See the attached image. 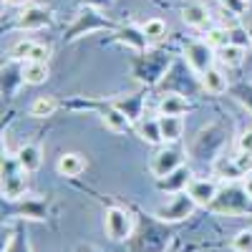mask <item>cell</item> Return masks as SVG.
<instances>
[{
    "label": "cell",
    "instance_id": "16",
    "mask_svg": "<svg viewBox=\"0 0 252 252\" xmlns=\"http://www.w3.org/2000/svg\"><path fill=\"white\" fill-rule=\"evenodd\" d=\"M141 35L146 43H161L166 38V23L161 18H149L141 23Z\"/></svg>",
    "mask_w": 252,
    "mask_h": 252
},
{
    "label": "cell",
    "instance_id": "25",
    "mask_svg": "<svg viewBox=\"0 0 252 252\" xmlns=\"http://www.w3.org/2000/svg\"><path fill=\"white\" fill-rule=\"evenodd\" d=\"M237 152H247L252 154V129H245L237 139Z\"/></svg>",
    "mask_w": 252,
    "mask_h": 252
},
{
    "label": "cell",
    "instance_id": "17",
    "mask_svg": "<svg viewBox=\"0 0 252 252\" xmlns=\"http://www.w3.org/2000/svg\"><path fill=\"white\" fill-rule=\"evenodd\" d=\"M245 56H247L245 46H237V43H227L224 48L217 51V61L222 63V66H227V68L240 66V63L245 61Z\"/></svg>",
    "mask_w": 252,
    "mask_h": 252
},
{
    "label": "cell",
    "instance_id": "30",
    "mask_svg": "<svg viewBox=\"0 0 252 252\" xmlns=\"http://www.w3.org/2000/svg\"><path fill=\"white\" fill-rule=\"evenodd\" d=\"M242 3H247V0H242Z\"/></svg>",
    "mask_w": 252,
    "mask_h": 252
},
{
    "label": "cell",
    "instance_id": "19",
    "mask_svg": "<svg viewBox=\"0 0 252 252\" xmlns=\"http://www.w3.org/2000/svg\"><path fill=\"white\" fill-rule=\"evenodd\" d=\"M56 111H58V101L53 96H38V98H33V103L28 106V114L33 119H48Z\"/></svg>",
    "mask_w": 252,
    "mask_h": 252
},
{
    "label": "cell",
    "instance_id": "11",
    "mask_svg": "<svg viewBox=\"0 0 252 252\" xmlns=\"http://www.w3.org/2000/svg\"><path fill=\"white\" fill-rule=\"evenodd\" d=\"M182 20L189 26V28H197V31H202V28H209V23H212V15H209V10L202 5V3H194L192 5H184L182 8Z\"/></svg>",
    "mask_w": 252,
    "mask_h": 252
},
{
    "label": "cell",
    "instance_id": "7",
    "mask_svg": "<svg viewBox=\"0 0 252 252\" xmlns=\"http://www.w3.org/2000/svg\"><path fill=\"white\" fill-rule=\"evenodd\" d=\"M15 164L18 169H23L26 174H33L43 166V149L38 144H23L15 152Z\"/></svg>",
    "mask_w": 252,
    "mask_h": 252
},
{
    "label": "cell",
    "instance_id": "29",
    "mask_svg": "<svg viewBox=\"0 0 252 252\" xmlns=\"http://www.w3.org/2000/svg\"><path fill=\"white\" fill-rule=\"evenodd\" d=\"M197 3H202V0H197Z\"/></svg>",
    "mask_w": 252,
    "mask_h": 252
},
{
    "label": "cell",
    "instance_id": "2",
    "mask_svg": "<svg viewBox=\"0 0 252 252\" xmlns=\"http://www.w3.org/2000/svg\"><path fill=\"white\" fill-rule=\"evenodd\" d=\"M197 209L194 199L187 192H177L174 197H169V202L154 209V217L161 222H182L187 217H192V212Z\"/></svg>",
    "mask_w": 252,
    "mask_h": 252
},
{
    "label": "cell",
    "instance_id": "8",
    "mask_svg": "<svg viewBox=\"0 0 252 252\" xmlns=\"http://www.w3.org/2000/svg\"><path fill=\"white\" fill-rule=\"evenodd\" d=\"M56 172L61 177H66V179H76V177H81L83 172H86V159H83V154H78V152H63L56 161Z\"/></svg>",
    "mask_w": 252,
    "mask_h": 252
},
{
    "label": "cell",
    "instance_id": "13",
    "mask_svg": "<svg viewBox=\"0 0 252 252\" xmlns=\"http://www.w3.org/2000/svg\"><path fill=\"white\" fill-rule=\"evenodd\" d=\"M199 86H202L207 94L220 96V94L227 91V76H224V71H220L217 66H212V68H207V71L199 76Z\"/></svg>",
    "mask_w": 252,
    "mask_h": 252
},
{
    "label": "cell",
    "instance_id": "20",
    "mask_svg": "<svg viewBox=\"0 0 252 252\" xmlns=\"http://www.w3.org/2000/svg\"><path fill=\"white\" fill-rule=\"evenodd\" d=\"M204 43L212 46L215 51H220V48H224L227 43H232V35H229V31L222 28V26H209V28H207V35H204Z\"/></svg>",
    "mask_w": 252,
    "mask_h": 252
},
{
    "label": "cell",
    "instance_id": "15",
    "mask_svg": "<svg viewBox=\"0 0 252 252\" xmlns=\"http://www.w3.org/2000/svg\"><path fill=\"white\" fill-rule=\"evenodd\" d=\"M164 144H174L184 136V119L182 116H159Z\"/></svg>",
    "mask_w": 252,
    "mask_h": 252
},
{
    "label": "cell",
    "instance_id": "10",
    "mask_svg": "<svg viewBox=\"0 0 252 252\" xmlns=\"http://www.w3.org/2000/svg\"><path fill=\"white\" fill-rule=\"evenodd\" d=\"M23 174H26L23 169H18V172H5V169H3V197H5V199L15 202V199H20V197H26L28 182H26Z\"/></svg>",
    "mask_w": 252,
    "mask_h": 252
},
{
    "label": "cell",
    "instance_id": "12",
    "mask_svg": "<svg viewBox=\"0 0 252 252\" xmlns=\"http://www.w3.org/2000/svg\"><path fill=\"white\" fill-rule=\"evenodd\" d=\"M187 111H189V101L182 94H164L157 106L159 116H184Z\"/></svg>",
    "mask_w": 252,
    "mask_h": 252
},
{
    "label": "cell",
    "instance_id": "27",
    "mask_svg": "<svg viewBox=\"0 0 252 252\" xmlns=\"http://www.w3.org/2000/svg\"><path fill=\"white\" fill-rule=\"evenodd\" d=\"M242 192H245L247 199H252V172L242 177Z\"/></svg>",
    "mask_w": 252,
    "mask_h": 252
},
{
    "label": "cell",
    "instance_id": "5",
    "mask_svg": "<svg viewBox=\"0 0 252 252\" xmlns=\"http://www.w3.org/2000/svg\"><path fill=\"white\" fill-rule=\"evenodd\" d=\"M182 166V154L177 149H172V146H164V149H159L149 164V169L157 179H164V177H169L172 172H177Z\"/></svg>",
    "mask_w": 252,
    "mask_h": 252
},
{
    "label": "cell",
    "instance_id": "14",
    "mask_svg": "<svg viewBox=\"0 0 252 252\" xmlns=\"http://www.w3.org/2000/svg\"><path fill=\"white\" fill-rule=\"evenodd\" d=\"M23 81L28 86H40V83H46L48 76H51V68L48 63H38V61H26L23 63V71H20Z\"/></svg>",
    "mask_w": 252,
    "mask_h": 252
},
{
    "label": "cell",
    "instance_id": "21",
    "mask_svg": "<svg viewBox=\"0 0 252 252\" xmlns=\"http://www.w3.org/2000/svg\"><path fill=\"white\" fill-rule=\"evenodd\" d=\"M215 169H217V177L220 179H224V182H235V179H242L245 174L240 172V166H237V161H217V166H215Z\"/></svg>",
    "mask_w": 252,
    "mask_h": 252
},
{
    "label": "cell",
    "instance_id": "4",
    "mask_svg": "<svg viewBox=\"0 0 252 252\" xmlns=\"http://www.w3.org/2000/svg\"><path fill=\"white\" fill-rule=\"evenodd\" d=\"M184 192L194 199L197 207H212L220 197V184L215 179H189Z\"/></svg>",
    "mask_w": 252,
    "mask_h": 252
},
{
    "label": "cell",
    "instance_id": "23",
    "mask_svg": "<svg viewBox=\"0 0 252 252\" xmlns=\"http://www.w3.org/2000/svg\"><path fill=\"white\" fill-rule=\"evenodd\" d=\"M232 252H252V229H240V232L229 240Z\"/></svg>",
    "mask_w": 252,
    "mask_h": 252
},
{
    "label": "cell",
    "instance_id": "9",
    "mask_svg": "<svg viewBox=\"0 0 252 252\" xmlns=\"http://www.w3.org/2000/svg\"><path fill=\"white\" fill-rule=\"evenodd\" d=\"M136 136L141 139V141H146V144H152V146H159V144H164V136H161V126H159V116H141L139 121H136Z\"/></svg>",
    "mask_w": 252,
    "mask_h": 252
},
{
    "label": "cell",
    "instance_id": "22",
    "mask_svg": "<svg viewBox=\"0 0 252 252\" xmlns=\"http://www.w3.org/2000/svg\"><path fill=\"white\" fill-rule=\"evenodd\" d=\"M33 43L35 40H31V38H18L15 43L10 46V58L13 61H28V56H31V48H33Z\"/></svg>",
    "mask_w": 252,
    "mask_h": 252
},
{
    "label": "cell",
    "instance_id": "1",
    "mask_svg": "<svg viewBox=\"0 0 252 252\" xmlns=\"http://www.w3.org/2000/svg\"><path fill=\"white\" fill-rule=\"evenodd\" d=\"M103 232L114 242H124L129 240L134 232V215L124 207H109L103 212Z\"/></svg>",
    "mask_w": 252,
    "mask_h": 252
},
{
    "label": "cell",
    "instance_id": "6",
    "mask_svg": "<svg viewBox=\"0 0 252 252\" xmlns=\"http://www.w3.org/2000/svg\"><path fill=\"white\" fill-rule=\"evenodd\" d=\"M48 23H51V15L40 5H26L23 10H20V15L15 18L18 31H28V33L31 31H43Z\"/></svg>",
    "mask_w": 252,
    "mask_h": 252
},
{
    "label": "cell",
    "instance_id": "24",
    "mask_svg": "<svg viewBox=\"0 0 252 252\" xmlns=\"http://www.w3.org/2000/svg\"><path fill=\"white\" fill-rule=\"evenodd\" d=\"M28 61H38V63H48L51 61V48L46 43H33Z\"/></svg>",
    "mask_w": 252,
    "mask_h": 252
},
{
    "label": "cell",
    "instance_id": "28",
    "mask_svg": "<svg viewBox=\"0 0 252 252\" xmlns=\"http://www.w3.org/2000/svg\"><path fill=\"white\" fill-rule=\"evenodd\" d=\"M31 3H33V0H5V5H13V8H26Z\"/></svg>",
    "mask_w": 252,
    "mask_h": 252
},
{
    "label": "cell",
    "instance_id": "3",
    "mask_svg": "<svg viewBox=\"0 0 252 252\" xmlns=\"http://www.w3.org/2000/svg\"><path fill=\"white\" fill-rule=\"evenodd\" d=\"M184 58L189 63V68H192L197 76H202L207 68H212V63H215V48L212 46H207L204 40H197V43H189L187 51H184Z\"/></svg>",
    "mask_w": 252,
    "mask_h": 252
},
{
    "label": "cell",
    "instance_id": "26",
    "mask_svg": "<svg viewBox=\"0 0 252 252\" xmlns=\"http://www.w3.org/2000/svg\"><path fill=\"white\" fill-rule=\"evenodd\" d=\"M235 161H237V166H240V172H242V174H250V172H252V154L240 152V157H237Z\"/></svg>",
    "mask_w": 252,
    "mask_h": 252
},
{
    "label": "cell",
    "instance_id": "18",
    "mask_svg": "<svg viewBox=\"0 0 252 252\" xmlns=\"http://www.w3.org/2000/svg\"><path fill=\"white\" fill-rule=\"evenodd\" d=\"M101 119H103V126H106V129H111V131H116V134H121V131L129 129V116H126L121 109H116V106L103 109Z\"/></svg>",
    "mask_w": 252,
    "mask_h": 252
}]
</instances>
